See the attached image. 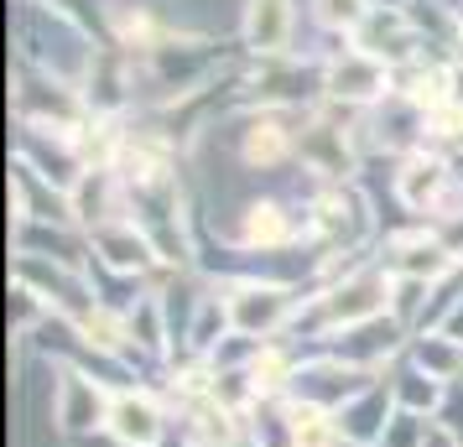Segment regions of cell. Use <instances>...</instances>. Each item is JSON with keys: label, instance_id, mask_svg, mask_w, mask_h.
I'll return each mask as SVG.
<instances>
[{"label": "cell", "instance_id": "obj_1", "mask_svg": "<svg viewBox=\"0 0 463 447\" xmlns=\"http://www.w3.org/2000/svg\"><path fill=\"white\" fill-rule=\"evenodd\" d=\"M109 405H115V385L89 375L84 364H52V432L68 442H94L109 432Z\"/></svg>", "mask_w": 463, "mask_h": 447}, {"label": "cell", "instance_id": "obj_2", "mask_svg": "<svg viewBox=\"0 0 463 447\" xmlns=\"http://www.w3.org/2000/svg\"><path fill=\"white\" fill-rule=\"evenodd\" d=\"M224 302H230V322L234 333L245 339H287L292 333L297 312H302V297H297L292 281L281 276H230L224 281Z\"/></svg>", "mask_w": 463, "mask_h": 447}, {"label": "cell", "instance_id": "obj_3", "mask_svg": "<svg viewBox=\"0 0 463 447\" xmlns=\"http://www.w3.org/2000/svg\"><path fill=\"white\" fill-rule=\"evenodd\" d=\"M302 235H313L307 224V209H297L287 198H250L245 209L234 213V224L224 229L234 250L245 256H281V250H297Z\"/></svg>", "mask_w": 463, "mask_h": 447}, {"label": "cell", "instance_id": "obj_4", "mask_svg": "<svg viewBox=\"0 0 463 447\" xmlns=\"http://www.w3.org/2000/svg\"><path fill=\"white\" fill-rule=\"evenodd\" d=\"M172 401L156 385H115V405H109V447H162L172 432Z\"/></svg>", "mask_w": 463, "mask_h": 447}, {"label": "cell", "instance_id": "obj_5", "mask_svg": "<svg viewBox=\"0 0 463 447\" xmlns=\"http://www.w3.org/2000/svg\"><path fill=\"white\" fill-rule=\"evenodd\" d=\"M380 265L391 271L396 281H442L453 276V271H463V260L448 250L438 239V229L432 224H406V229H396V235H385V250H380Z\"/></svg>", "mask_w": 463, "mask_h": 447}, {"label": "cell", "instance_id": "obj_6", "mask_svg": "<svg viewBox=\"0 0 463 447\" xmlns=\"http://www.w3.org/2000/svg\"><path fill=\"white\" fill-rule=\"evenodd\" d=\"M297 135L302 130H292L281 109L266 105L245 115V126L234 130V156L245 172H281L287 162H297Z\"/></svg>", "mask_w": 463, "mask_h": 447}, {"label": "cell", "instance_id": "obj_7", "mask_svg": "<svg viewBox=\"0 0 463 447\" xmlns=\"http://www.w3.org/2000/svg\"><path fill=\"white\" fill-rule=\"evenodd\" d=\"M84 235H89V250H94V260L105 265L109 276L141 281L151 265H162V260H156V250H151L146 229H141L130 213H120V219H105V224H94V229H84Z\"/></svg>", "mask_w": 463, "mask_h": 447}, {"label": "cell", "instance_id": "obj_8", "mask_svg": "<svg viewBox=\"0 0 463 447\" xmlns=\"http://www.w3.org/2000/svg\"><path fill=\"white\" fill-rule=\"evenodd\" d=\"M297 162L313 172L323 188H338V182H349V172H354V130L334 126V120H307L302 115V135H297Z\"/></svg>", "mask_w": 463, "mask_h": 447}, {"label": "cell", "instance_id": "obj_9", "mask_svg": "<svg viewBox=\"0 0 463 447\" xmlns=\"http://www.w3.org/2000/svg\"><path fill=\"white\" fill-rule=\"evenodd\" d=\"M334 422H338L344 447H380L385 442V432L396 422V396H391L385 375H375L364 390H354V396L334 411Z\"/></svg>", "mask_w": 463, "mask_h": 447}, {"label": "cell", "instance_id": "obj_10", "mask_svg": "<svg viewBox=\"0 0 463 447\" xmlns=\"http://www.w3.org/2000/svg\"><path fill=\"white\" fill-rule=\"evenodd\" d=\"M292 26H297V5L292 0H250V5H245V47H250L260 63L287 52Z\"/></svg>", "mask_w": 463, "mask_h": 447}, {"label": "cell", "instance_id": "obj_11", "mask_svg": "<svg viewBox=\"0 0 463 447\" xmlns=\"http://www.w3.org/2000/svg\"><path fill=\"white\" fill-rule=\"evenodd\" d=\"M385 385L396 396V411H411V416H438L442 405V380H432L427 369H417L411 359H396L385 369Z\"/></svg>", "mask_w": 463, "mask_h": 447}, {"label": "cell", "instance_id": "obj_12", "mask_svg": "<svg viewBox=\"0 0 463 447\" xmlns=\"http://www.w3.org/2000/svg\"><path fill=\"white\" fill-rule=\"evenodd\" d=\"M406 359L427 369L432 380H463V343L448 339L442 328H427V333H411V349H406Z\"/></svg>", "mask_w": 463, "mask_h": 447}, {"label": "cell", "instance_id": "obj_13", "mask_svg": "<svg viewBox=\"0 0 463 447\" xmlns=\"http://www.w3.org/2000/svg\"><path fill=\"white\" fill-rule=\"evenodd\" d=\"M427 426H432V416L396 411V422H391V432H385V442H380V447H421V442H427Z\"/></svg>", "mask_w": 463, "mask_h": 447}, {"label": "cell", "instance_id": "obj_14", "mask_svg": "<svg viewBox=\"0 0 463 447\" xmlns=\"http://www.w3.org/2000/svg\"><path fill=\"white\" fill-rule=\"evenodd\" d=\"M432 422L463 432V380H448V385H442V405H438V416H432Z\"/></svg>", "mask_w": 463, "mask_h": 447}, {"label": "cell", "instance_id": "obj_15", "mask_svg": "<svg viewBox=\"0 0 463 447\" xmlns=\"http://www.w3.org/2000/svg\"><path fill=\"white\" fill-rule=\"evenodd\" d=\"M421 447H463V432L432 422V426H427V442H421Z\"/></svg>", "mask_w": 463, "mask_h": 447}]
</instances>
